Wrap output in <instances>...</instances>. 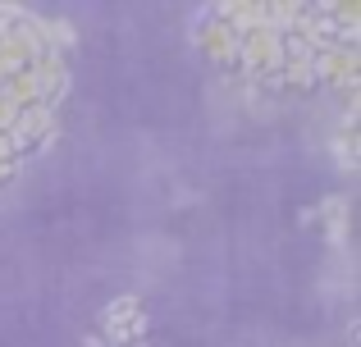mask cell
I'll list each match as a JSON object with an SVG mask.
<instances>
[{
    "label": "cell",
    "instance_id": "obj_1",
    "mask_svg": "<svg viewBox=\"0 0 361 347\" xmlns=\"http://www.w3.org/2000/svg\"><path fill=\"white\" fill-rule=\"evenodd\" d=\"M361 9L348 0H229L202 23V51L247 96H357Z\"/></svg>",
    "mask_w": 361,
    "mask_h": 347
},
{
    "label": "cell",
    "instance_id": "obj_2",
    "mask_svg": "<svg viewBox=\"0 0 361 347\" xmlns=\"http://www.w3.org/2000/svg\"><path fill=\"white\" fill-rule=\"evenodd\" d=\"M73 87V27L0 5V187L60 133Z\"/></svg>",
    "mask_w": 361,
    "mask_h": 347
},
{
    "label": "cell",
    "instance_id": "obj_3",
    "mask_svg": "<svg viewBox=\"0 0 361 347\" xmlns=\"http://www.w3.org/2000/svg\"><path fill=\"white\" fill-rule=\"evenodd\" d=\"M101 329H106V339H115L119 347L142 343V334H147V306H142V297L123 293V297H115V302H106Z\"/></svg>",
    "mask_w": 361,
    "mask_h": 347
},
{
    "label": "cell",
    "instance_id": "obj_4",
    "mask_svg": "<svg viewBox=\"0 0 361 347\" xmlns=\"http://www.w3.org/2000/svg\"><path fill=\"white\" fill-rule=\"evenodd\" d=\"M320 220H325V229H329V242L343 247L348 242V201L343 196H325V201H320Z\"/></svg>",
    "mask_w": 361,
    "mask_h": 347
},
{
    "label": "cell",
    "instance_id": "obj_5",
    "mask_svg": "<svg viewBox=\"0 0 361 347\" xmlns=\"http://www.w3.org/2000/svg\"><path fill=\"white\" fill-rule=\"evenodd\" d=\"M334 160H338V170H343V174L357 170V133H353V128H343V133L334 137Z\"/></svg>",
    "mask_w": 361,
    "mask_h": 347
},
{
    "label": "cell",
    "instance_id": "obj_6",
    "mask_svg": "<svg viewBox=\"0 0 361 347\" xmlns=\"http://www.w3.org/2000/svg\"><path fill=\"white\" fill-rule=\"evenodd\" d=\"M133 347H147V343H133Z\"/></svg>",
    "mask_w": 361,
    "mask_h": 347
}]
</instances>
